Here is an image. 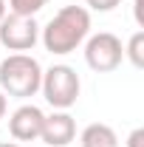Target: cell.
I'll use <instances>...</instances> for the list:
<instances>
[{
    "mask_svg": "<svg viewBox=\"0 0 144 147\" xmlns=\"http://www.w3.org/2000/svg\"><path fill=\"white\" fill-rule=\"evenodd\" d=\"M124 57H130V62L136 68H144V31L141 28L130 37V42H127V48H124Z\"/></svg>",
    "mask_w": 144,
    "mask_h": 147,
    "instance_id": "9",
    "label": "cell"
},
{
    "mask_svg": "<svg viewBox=\"0 0 144 147\" xmlns=\"http://www.w3.org/2000/svg\"><path fill=\"white\" fill-rule=\"evenodd\" d=\"M0 147H20L17 142H0Z\"/></svg>",
    "mask_w": 144,
    "mask_h": 147,
    "instance_id": "16",
    "label": "cell"
},
{
    "mask_svg": "<svg viewBox=\"0 0 144 147\" xmlns=\"http://www.w3.org/2000/svg\"><path fill=\"white\" fill-rule=\"evenodd\" d=\"M51 0H9L11 14H23V17H34L37 11H42Z\"/></svg>",
    "mask_w": 144,
    "mask_h": 147,
    "instance_id": "10",
    "label": "cell"
},
{
    "mask_svg": "<svg viewBox=\"0 0 144 147\" xmlns=\"http://www.w3.org/2000/svg\"><path fill=\"white\" fill-rule=\"evenodd\" d=\"M42 68L31 54H9L0 62V91L14 99H28L40 91Z\"/></svg>",
    "mask_w": 144,
    "mask_h": 147,
    "instance_id": "2",
    "label": "cell"
},
{
    "mask_svg": "<svg viewBox=\"0 0 144 147\" xmlns=\"http://www.w3.org/2000/svg\"><path fill=\"white\" fill-rule=\"evenodd\" d=\"M40 91H42L45 102L54 110H68L79 99L82 82H79V74L73 71L71 65H51L48 71H42Z\"/></svg>",
    "mask_w": 144,
    "mask_h": 147,
    "instance_id": "3",
    "label": "cell"
},
{
    "mask_svg": "<svg viewBox=\"0 0 144 147\" xmlns=\"http://www.w3.org/2000/svg\"><path fill=\"white\" fill-rule=\"evenodd\" d=\"M127 147H144V130L141 127H136L127 136Z\"/></svg>",
    "mask_w": 144,
    "mask_h": 147,
    "instance_id": "12",
    "label": "cell"
},
{
    "mask_svg": "<svg viewBox=\"0 0 144 147\" xmlns=\"http://www.w3.org/2000/svg\"><path fill=\"white\" fill-rule=\"evenodd\" d=\"M79 147H119V136L110 125L93 122L79 133Z\"/></svg>",
    "mask_w": 144,
    "mask_h": 147,
    "instance_id": "8",
    "label": "cell"
},
{
    "mask_svg": "<svg viewBox=\"0 0 144 147\" xmlns=\"http://www.w3.org/2000/svg\"><path fill=\"white\" fill-rule=\"evenodd\" d=\"M6 110H9V99H6V93L0 91V119L6 116Z\"/></svg>",
    "mask_w": 144,
    "mask_h": 147,
    "instance_id": "14",
    "label": "cell"
},
{
    "mask_svg": "<svg viewBox=\"0 0 144 147\" xmlns=\"http://www.w3.org/2000/svg\"><path fill=\"white\" fill-rule=\"evenodd\" d=\"M122 0H85V6H90L93 11H113Z\"/></svg>",
    "mask_w": 144,
    "mask_h": 147,
    "instance_id": "11",
    "label": "cell"
},
{
    "mask_svg": "<svg viewBox=\"0 0 144 147\" xmlns=\"http://www.w3.org/2000/svg\"><path fill=\"white\" fill-rule=\"evenodd\" d=\"M90 37V11L85 6H62L40 31L45 51L51 54H71Z\"/></svg>",
    "mask_w": 144,
    "mask_h": 147,
    "instance_id": "1",
    "label": "cell"
},
{
    "mask_svg": "<svg viewBox=\"0 0 144 147\" xmlns=\"http://www.w3.org/2000/svg\"><path fill=\"white\" fill-rule=\"evenodd\" d=\"M42 119H45V113L37 105H20L9 116V133H11V139L14 142H34V139H40Z\"/></svg>",
    "mask_w": 144,
    "mask_h": 147,
    "instance_id": "7",
    "label": "cell"
},
{
    "mask_svg": "<svg viewBox=\"0 0 144 147\" xmlns=\"http://www.w3.org/2000/svg\"><path fill=\"white\" fill-rule=\"evenodd\" d=\"M133 14H136L139 28H144V0H136V3H133Z\"/></svg>",
    "mask_w": 144,
    "mask_h": 147,
    "instance_id": "13",
    "label": "cell"
},
{
    "mask_svg": "<svg viewBox=\"0 0 144 147\" xmlns=\"http://www.w3.org/2000/svg\"><path fill=\"white\" fill-rule=\"evenodd\" d=\"M6 9H9V6H6V0H0V20L6 17Z\"/></svg>",
    "mask_w": 144,
    "mask_h": 147,
    "instance_id": "15",
    "label": "cell"
},
{
    "mask_svg": "<svg viewBox=\"0 0 144 147\" xmlns=\"http://www.w3.org/2000/svg\"><path fill=\"white\" fill-rule=\"evenodd\" d=\"M124 59V45L122 40L110 31H99L85 40V62L96 74H110L116 71Z\"/></svg>",
    "mask_w": 144,
    "mask_h": 147,
    "instance_id": "4",
    "label": "cell"
},
{
    "mask_svg": "<svg viewBox=\"0 0 144 147\" xmlns=\"http://www.w3.org/2000/svg\"><path fill=\"white\" fill-rule=\"evenodd\" d=\"M40 139L45 142V147H68L76 139V122H73V116L68 110H54L51 116H45Z\"/></svg>",
    "mask_w": 144,
    "mask_h": 147,
    "instance_id": "6",
    "label": "cell"
},
{
    "mask_svg": "<svg viewBox=\"0 0 144 147\" xmlns=\"http://www.w3.org/2000/svg\"><path fill=\"white\" fill-rule=\"evenodd\" d=\"M40 40V26L34 17H23V14H6L0 20V42L9 51L26 54L31 51Z\"/></svg>",
    "mask_w": 144,
    "mask_h": 147,
    "instance_id": "5",
    "label": "cell"
}]
</instances>
